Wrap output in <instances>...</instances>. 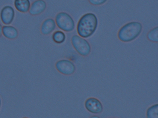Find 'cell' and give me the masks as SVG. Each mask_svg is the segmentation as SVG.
<instances>
[{
    "label": "cell",
    "mask_w": 158,
    "mask_h": 118,
    "mask_svg": "<svg viewBox=\"0 0 158 118\" xmlns=\"http://www.w3.org/2000/svg\"><path fill=\"white\" fill-rule=\"evenodd\" d=\"M2 34L9 39H15L17 38L19 32L17 29L13 26L5 25L2 27Z\"/></svg>",
    "instance_id": "obj_10"
},
{
    "label": "cell",
    "mask_w": 158,
    "mask_h": 118,
    "mask_svg": "<svg viewBox=\"0 0 158 118\" xmlns=\"http://www.w3.org/2000/svg\"><path fill=\"white\" fill-rule=\"evenodd\" d=\"M56 70L61 74L70 76L76 71L75 65L68 59H61L56 63Z\"/></svg>",
    "instance_id": "obj_5"
},
{
    "label": "cell",
    "mask_w": 158,
    "mask_h": 118,
    "mask_svg": "<svg viewBox=\"0 0 158 118\" xmlns=\"http://www.w3.org/2000/svg\"><path fill=\"white\" fill-rule=\"evenodd\" d=\"M147 38L149 41L154 43L158 42V27L156 26L152 29L148 33Z\"/></svg>",
    "instance_id": "obj_14"
},
{
    "label": "cell",
    "mask_w": 158,
    "mask_h": 118,
    "mask_svg": "<svg viewBox=\"0 0 158 118\" xmlns=\"http://www.w3.org/2000/svg\"><path fill=\"white\" fill-rule=\"evenodd\" d=\"M23 118H28V117H23Z\"/></svg>",
    "instance_id": "obj_19"
},
{
    "label": "cell",
    "mask_w": 158,
    "mask_h": 118,
    "mask_svg": "<svg viewBox=\"0 0 158 118\" xmlns=\"http://www.w3.org/2000/svg\"><path fill=\"white\" fill-rule=\"evenodd\" d=\"M90 118H100V117L98 116H92Z\"/></svg>",
    "instance_id": "obj_17"
},
{
    "label": "cell",
    "mask_w": 158,
    "mask_h": 118,
    "mask_svg": "<svg viewBox=\"0 0 158 118\" xmlns=\"http://www.w3.org/2000/svg\"><path fill=\"white\" fill-rule=\"evenodd\" d=\"M2 25L1 24H0V37H2Z\"/></svg>",
    "instance_id": "obj_16"
},
{
    "label": "cell",
    "mask_w": 158,
    "mask_h": 118,
    "mask_svg": "<svg viewBox=\"0 0 158 118\" xmlns=\"http://www.w3.org/2000/svg\"><path fill=\"white\" fill-rule=\"evenodd\" d=\"M56 28V23L55 20L49 18L44 21L41 26L40 31L43 35H49L52 33Z\"/></svg>",
    "instance_id": "obj_9"
},
{
    "label": "cell",
    "mask_w": 158,
    "mask_h": 118,
    "mask_svg": "<svg viewBox=\"0 0 158 118\" xmlns=\"http://www.w3.org/2000/svg\"><path fill=\"white\" fill-rule=\"evenodd\" d=\"M52 39L57 44H62L66 40V35L63 32L57 30L53 32L52 35Z\"/></svg>",
    "instance_id": "obj_12"
},
{
    "label": "cell",
    "mask_w": 158,
    "mask_h": 118,
    "mask_svg": "<svg viewBox=\"0 0 158 118\" xmlns=\"http://www.w3.org/2000/svg\"><path fill=\"white\" fill-rule=\"evenodd\" d=\"M47 7L46 2L44 0H36L31 6L29 13L32 16H36L45 11Z\"/></svg>",
    "instance_id": "obj_8"
},
{
    "label": "cell",
    "mask_w": 158,
    "mask_h": 118,
    "mask_svg": "<svg viewBox=\"0 0 158 118\" xmlns=\"http://www.w3.org/2000/svg\"><path fill=\"white\" fill-rule=\"evenodd\" d=\"M146 118H158V104L150 106L146 110Z\"/></svg>",
    "instance_id": "obj_13"
},
{
    "label": "cell",
    "mask_w": 158,
    "mask_h": 118,
    "mask_svg": "<svg viewBox=\"0 0 158 118\" xmlns=\"http://www.w3.org/2000/svg\"><path fill=\"white\" fill-rule=\"evenodd\" d=\"M15 16V12L13 7L11 6H4L0 13V18L5 25L11 24L13 21Z\"/></svg>",
    "instance_id": "obj_7"
},
{
    "label": "cell",
    "mask_w": 158,
    "mask_h": 118,
    "mask_svg": "<svg viewBox=\"0 0 158 118\" xmlns=\"http://www.w3.org/2000/svg\"><path fill=\"white\" fill-rule=\"evenodd\" d=\"M142 28V24L139 22H128L119 29L117 33L118 38L122 42H131L140 35Z\"/></svg>",
    "instance_id": "obj_2"
},
{
    "label": "cell",
    "mask_w": 158,
    "mask_h": 118,
    "mask_svg": "<svg viewBox=\"0 0 158 118\" xmlns=\"http://www.w3.org/2000/svg\"><path fill=\"white\" fill-rule=\"evenodd\" d=\"M71 44L75 51L82 57H87L91 53V45L85 38L78 35H74L71 37Z\"/></svg>",
    "instance_id": "obj_4"
},
{
    "label": "cell",
    "mask_w": 158,
    "mask_h": 118,
    "mask_svg": "<svg viewBox=\"0 0 158 118\" xmlns=\"http://www.w3.org/2000/svg\"><path fill=\"white\" fill-rule=\"evenodd\" d=\"M110 118H115V117H110Z\"/></svg>",
    "instance_id": "obj_20"
},
{
    "label": "cell",
    "mask_w": 158,
    "mask_h": 118,
    "mask_svg": "<svg viewBox=\"0 0 158 118\" xmlns=\"http://www.w3.org/2000/svg\"><path fill=\"white\" fill-rule=\"evenodd\" d=\"M1 106H2V99L1 98H0V108H1Z\"/></svg>",
    "instance_id": "obj_18"
},
{
    "label": "cell",
    "mask_w": 158,
    "mask_h": 118,
    "mask_svg": "<svg viewBox=\"0 0 158 118\" xmlns=\"http://www.w3.org/2000/svg\"><path fill=\"white\" fill-rule=\"evenodd\" d=\"M56 26L63 32H71L75 28V23L73 17L66 12L59 13L56 17Z\"/></svg>",
    "instance_id": "obj_3"
},
{
    "label": "cell",
    "mask_w": 158,
    "mask_h": 118,
    "mask_svg": "<svg viewBox=\"0 0 158 118\" xmlns=\"http://www.w3.org/2000/svg\"><path fill=\"white\" fill-rule=\"evenodd\" d=\"M85 106L86 109L94 114H100L103 112V108L102 102L98 98L90 97L85 101Z\"/></svg>",
    "instance_id": "obj_6"
},
{
    "label": "cell",
    "mask_w": 158,
    "mask_h": 118,
    "mask_svg": "<svg viewBox=\"0 0 158 118\" xmlns=\"http://www.w3.org/2000/svg\"><path fill=\"white\" fill-rule=\"evenodd\" d=\"M14 6L18 11L25 13L29 11L31 3L30 0H15Z\"/></svg>",
    "instance_id": "obj_11"
},
{
    "label": "cell",
    "mask_w": 158,
    "mask_h": 118,
    "mask_svg": "<svg viewBox=\"0 0 158 118\" xmlns=\"http://www.w3.org/2000/svg\"><path fill=\"white\" fill-rule=\"evenodd\" d=\"M98 26V17L94 13H88L84 14L77 24V30L79 36L88 38L94 35Z\"/></svg>",
    "instance_id": "obj_1"
},
{
    "label": "cell",
    "mask_w": 158,
    "mask_h": 118,
    "mask_svg": "<svg viewBox=\"0 0 158 118\" xmlns=\"http://www.w3.org/2000/svg\"><path fill=\"white\" fill-rule=\"evenodd\" d=\"M88 2L93 6H98L105 4L107 2V0H88Z\"/></svg>",
    "instance_id": "obj_15"
}]
</instances>
